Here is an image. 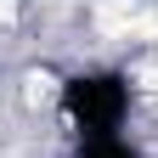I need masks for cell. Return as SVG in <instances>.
<instances>
[{
  "instance_id": "1",
  "label": "cell",
  "mask_w": 158,
  "mask_h": 158,
  "mask_svg": "<svg viewBox=\"0 0 158 158\" xmlns=\"http://www.w3.org/2000/svg\"><path fill=\"white\" fill-rule=\"evenodd\" d=\"M96 28L113 34V40H130V34H158V11H141L135 0H96Z\"/></svg>"
},
{
  "instance_id": "3",
  "label": "cell",
  "mask_w": 158,
  "mask_h": 158,
  "mask_svg": "<svg viewBox=\"0 0 158 158\" xmlns=\"http://www.w3.org/2000/svg\"><path fill=\"white\" fill-rule=\"evenodd\" d=\"M135 79H141V90H158V62H147V68H135Z\"/></svg>"
},
{
  "instance_id": "2",
  "label": "cell",
  "mask_w": 158,
  "mask_h": 158,
  "mask_svg": "<svg viewBox=\"0 0 158 158\" xmlns=\"http://www.w3.org/2000/svg\"><path fill=\"white\" fill-rule=\"evenodd\" d=\"M23 96H28V107H51L56 102V79L51 73H28L23 79Z\"/></svg>"
},
{
  "instance_id": "4",
  "label": "cell",
  "mask_w": 158,
  "mask_h": 158,
  "mask_svg": "<svg viewBox=\"0 0 158 158\" xmlns=\"http://www.w3.org/2000/svg\"><path fill=\"white\" fill-rule=\"evenodd\" d=\"M17 17V0H0V23H11Z\"/></svg>"
}]
</instances>
